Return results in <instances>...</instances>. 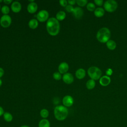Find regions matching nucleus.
<instances>
[{
	"instance_id": "1",
	"label": "nucleus",
	"mask_w": 127,
	"mask_h": 127,
	"mask_svg": "<svg viewBox=\"0 0 127 127\" xmlns=\"http://www.w3.org/2000/svg\"><path fill=\"white\" fill-rule=\"evenodd\" d=\"M46 29L50 35L52 36L57 35L60 30L59 21L56 18L51 17L49 18L46 23Z\"/></svg>"
},
{
	"instance_id": "2",
	"label": "nucleus",
	"mask_w": 127,
	"mask_h": 127,
	"mask_svg": "<svg viewBox=\"0 0 127 127\" xmlns=\"http://www.w3.org/2000/svg\"><path fill=\"white\" fill-rule=\"evenodd\" d=\"M54 114L55 118L58 121L65 120L68 115V110L64 106H57L54 111Z\"/></svg>"
},
{
	"instance_id": "3",
	"label": "nucleus",
	"mask_w": 127,
	"mask_h": 127,
	"mask_svg": "<svg viewBox=\"0 0 127 127\" xmlns=\"http://www.w3.org/2000/svg\"><path fill=\"white\" fill-rule=\"evenodd\" d=\"M96 37L100 42L107 43L111 37V32L108 28L103 27L97 32Z\"/></svg>"
},
{
	"instance_id": "4",
	"label": "nucleus",
	"mask_w": 127,
	"mask_h": 127,
	"mask_svg": "<svg viewBox=\"0 0 127 127\" xmlns=\"http://www.w3.org/2000/svg\"><path fill=\"white\" fill-rule=\"evenodd\" d=\"M88 74L93 80H98L100 78L102 75L101 70L97 66H91L88 69Z\"/></svg>"
},
{
	"instance_id": "5",
	"label": "nucleus",
	"mask_w": 127,
	"mask_h": 127,
	"mask_svg": "<svg viewBox=\"0 0 127 127\" xmlns=\"http://www.w3.org/2000/svg\"><path fill=\"white\" fill-rule=\"evenodd\" d=\"M118 7L117 2L114 0H108L105 2L104 7L105 9L109 12H112L116 10Z\"/></svg>"
},
{
	"instance_id": "6",
	"label": "nucleus",
	"mask_w": 127,
	"mask_h": 127,
	"mask_svg": "<svg viewBox=\"0 0 127 127\" xmlns=\"http://www.w3.org/2000/svg\"><path fill=\"white\" fill-rule=\"evenodd\" d=\"M11 23V18L7 15H3L0 19V24L3 28L9 27Z\"/></svg>"
},
{
	"instance_id": "7",
	"label": "nucleus",
	"mask_w": 127,
	"mask_h": 127,
	"mask_svg": "<svg viewBox=\"0 0 127 127\" xmlns=\"http://www.w3.org/2000/svg\"><path fill=\"white\" fill-rule=\"evenodd\" d=\"M49 13L46 10H41L37 14V18L40 22H45L48 20Z\"/></svg>"
},
{
	"instance_id": "8",
	"label": "nucleus",
	"mask_w": 127,
	"mask_h": 127,
	"mask_svg": "<svg viewBox=\"0 0 127 127\" xmlns=\"http://www.w3.org/2000/svg\"><path fill=\"white\" fill-rule=\"evenodd\" d=\"M63 104L64 106L69 107L71 106L73 104V99L70 95H66L63 99Z\"/></svg>"
},
{
	"instance_id": "9",
	"label": "nucleus",
	"mask_w": 127,
	"mask_h": 127,
	"mask_svg": "<svg viewBox=\"0 0 127 127\" xmlns=\"http://www.w3.org/2000/svg\"><path fill=\"white\" fill-rule=\"evenodd\" d=\"M62 78L64 82L68 84L72 83L74 80V77L72 74L68 72L64 73L63 76Z\"/></svg>"
},
{
	"instance_id": "10",
	"label": "nucleus",
	"mask_w": 127,
	"mask_h": 127,
	"mask_svg": "<svg viewBox=\"0 0 127 127\" xmlns=\"http://www.w3.org/2000/svg\"><path fill=\"white\" fill-rule=\"evenodd\" d=\"M72 13L75 18L79 19L82 17L83 15V10L79 7H76L74 8L73 11Z\"/></svg>"
},
{
	"instance_id": "11",
	"label": "nucleus",
	"mask_w": 127,
	"mask_h": 127,
	"mask_svg": "<svg viewBox=\"0 0 127 127\" xmlns=\"http://www.w3.org/2000/svg\"><path fill=\"white\" fill-rule=\"evenodd\" d=\"M69 69V65L66 62L61 63L58 67V70L59 72L61 74H64L66 73Z\"/></svg>"
},
{
	"instance_id": "12",
	"label": "nucleus",
	"mask_w": 127,
	"mask_h": 127,
	"mask_svg": "<svg viewBox=\"0 0 127 127\" xmlns=\"http://www.w3.org/2000/svg\"><path fill=\"white\" fill-rule=\"evenodd\" d=\"M11 8L13 12L15 13H18L21 9V5L19 2L17 1H14L12 3L11 5Z\"/></svg>"
},
{
	"instance_id": "13",
	"label": "nucleus",
	"mask_w": 127,
	"mask_h": 127,
	"mask_svg": "<svg viewBox=\"0 0 127 127\" xmlns=\"http://www.w3.org/2000/svg\"><path fill=\"white\" fill-rule=\"evenodd\" d=\"M27 11L30 13H34L38 9V5L35 2H31L29 3L27 7Z\"/></svg>"
},
{
	"instance_id": "14",
	"label": "nucleus",
	"mask_w": 127,
	"mask_h": 127,
	"mask_svg": "<svg viewBox=\"0 0 127 127\" xmlns=\"http://www.w3.org/2000/svg\"><path fill=\"white\" fill-rule=\"evenodd\" d=\"M111 82V78L109 76L107 75H105L101 77L100 78L99 82L100 84L103 86H106L108 85Z\"/></svg>"
},
{
	"instance_id": "15",
	"label": "nucleus",
	"mask_w": 127,
	"mask_h": 127,
	"mask_svg": "<svg viewBox=\"0 0 127 127\" xmlns=\"http://www.w3.org/2000/svg\"><path fill=\"white\" fill-rule=\"evenodd\" d=\"M85 70L83 68H79L75 72V76L79 79H81L85 77Z\"/></svg>"
},
{
	"instance_id": "16",
	"label": "nucleus",
	"mask_w": 127,
	"mask_h": 127,
	"mask_svg": "<svg viewBox=\"0 0 127 127\" xmlns=\"http://www.w3.org/2000/svg\"><path fill=\"white\" fill-rule=\"evenodd\" d=\"M105 11L103 8L102 7H98L96 8L94 10V14L95 15V16L97 17H101L103 16L104 14Z\"/></svg>"
},
{
	"instance_id": "17",
	"label": "nucleus",
	"mask_w": 127,
	"mask_h": 127,
	"mask_svg": "<svg viewBox=\"0 0 127 127\" xmlns=\"http://www.w3.org/2000/svg\"><path fill=\"white\" fill-rule=\"evenodd\" d=\"M29 27L32 29H36L38 26V20L36 19H31L28 22Z\"/></svg>"
},
{
	"instance_id": "18",
	"label": "nucleus",
	"mask_w": 127,
	"mask_h": 127,
	"mask_svg": "<svg viewBox=\"0 0 127 127\" xmlns=\"http://www.w3.org/2000/svg\"><path fill=\"white\" fill-rule=\"evenodd\" d=\"M38 127H50V123L46 119H43L39 123Z\"/></svg>"
},
{
	"instance_id": "19",
	"label": "nucleus",
	"mask_w": 127,
	"mask_h": 127,
	"mask_svg": "<svg viewBox=\"0 0 127 127\" xmlns=\"http://www.w3.org/2000/svg\"><path fill=\"white\" fill-rule=\"evenodd\" d=\"M56 19L58 21L63 20L66 17L65 12L64 11H59L56 14Z\"/></svg>"
},
{
	"instance_id": "20",
	"label": "nucleus",
	"mask_w": 127,
	"mask_h": 127,
	"mask_svg": "<svg viewBox=\"0 0 127 127\" xmlns=\"http://www.w3.org/2000/svg\"><path fill=\"white\" fill-rule=\"evenodd\" d=\"M106 46L109 49L113 50L116 48V43L114 41L112 40H109L106 43Z\"/></svg>"
},
{
	"instance_id": "21",
	"label": "nucleus",
	"mask_w": 127,
	"mask_h": 127,
	"mask_svg": "<svg viewBox=\"0 0 127 127\" xmlns=\"http://www.w3.org/2000/svg\"><path fill=\"white\" fill-rule=\"evenodd\" d=\"M95 86V82L94 80L92 79L88 80L86 83V88L89 90L93 89Z\"/></svg>"
},
{
	"instance_id": "22",
	"label": "nucleus",
	"mask_w": 127,
	"mask_h": 127,
	"mask_svg": "<svg viewBox=\"0 0 127 127\" xmlns=\"http://www.w3.org/2000/svg\"><path fill=\"white\" fill-rule=\"evenodd\" d=\"M3 119L5 120V121L7 122H10L12 121L13 119L12 115L9 112H5L4 113L3 115Z\"/></svg>"
},
{
	"instance_id": "23",
	"label": "nucleus",
	"mask_w": 127,
	"mask_h": 127,
	"mask_svg": "<svg viewBox=\"0 0 127 127\" xmlns=\"http://www.w3.org/2000/svg\"><path fill=\"white\" fill-rule=\"evenodd\" d=\"M40 114L42 118H43V119H46L49 116V113L47 109H43L41 110L40 112Z\"/></svg>"
},
{
	"instance_id": "24",
	"label": "nucleus",
	"mask_w": 127,
	"mask_h": 127,
	"mask_svg": "<svg viewBox=\"0 0 127 127\" xmlns=\"http://www.w3.org/2000/svg\"><path fill=\"white\" fill-rule=\"evenodd\" d=\"M1 11L3 15H7L9 12V8L7 5H3L1 8Z\"/></svg>"
},
{
	"instance_id": "25",
	"label": "nucleus",
	"mask_w": 127,
	"mask_h": 127,
	"mask_svg": "<svg viewBox=\"0 0 127 127\" xmlns=\"http://www.w3.org/2000/svg\"><path fill=\"white\" fill-rule=\"evenodd\" d=\"M87 9L90 11H93L95 9V5L93 3L89 2L88 3L86 6Z\"/></svg>"
},
{
	"instance_id": "26",
	"label": "nucleus",
	"mask_w": 127,
	"mask_h": 127,
	"mask_svg": "<svg viewBox=\"0 0 127 127\" xmlns=\"http://www.w3.org/2000/svg\"><path fill=\"white\" fill-rule=\"evenodd\" d=\"M53 76L54 77V78L56 80H60L61 78H62V75L61 73L59 72H55L53 74Z\"/></svg>"
},
{
	"instance_id": "27",
	"label": "nucleus",
	"mask_w": 127,
	"mask_h": 127,
	"mask_svg": "<svg viewBox=\"0 0 127 127\" xmlns=\"http://www.w3.org/2000/svg\"><path fill=\"white\" fill-rule=\"evenodd\" d=\"M77 4L80 6H84L87 3V0H76Z\"/></svg>"
},
{
	"instance_id": "28",
	"label": "nucleus",
	"mask_w": 127,
	"mask_h": 127,
	"mask_svg": "<svg viewBox=\"0 0 127 127\" xmlns=\"http://www.w3.org/2000/svg\"><path fill=\"white\" fill-rule=\"evenodd\" d=\"M65 10L68 12H72L74 9L73 7L72 6V5H71L70 4L69 5H67L65 6Z\"/></svg>"
},
{
	"instance_id": "29",
	"label": "nucleus",
	"mask_w": 127,
	"mask_h": 127,
	"mask_svg": "<svg viewBox=\"0 0 127 127\" xmlns=\"http://www.w3.org/2000/svg\"><path fill=\"white\" fill-rule=\"evenodd\" d=\"M59 2H60V5L64 7L66 6L67 4V1L66 0H60L59 1Z\"/></svg>"
},
{
	"instance_id": "30",
	"label": "nucleus",
	"mask_w": 127,
	"mask_h": 127,
	"mask_svg": "<svg viewBox=\"0 0 127 127\" xmlns=\"http://www.w3.org/2000/svg\"><path fill=\"white\" fill-rule=\"evenodd\" d=\"M94 2L97 5L101 6V5H102V4L103 3V0H95Z\"/></svg>"
},
{
	"instance_id": "31",
	"label": "nucleus",
	"mask_w": 127,
	"mask_h": 127,
	"mask_svg": "<svg viewBox=\"0 0 127 127\" xmlns=\"http://www.w3.org/2000/svg\"><path fill=\"white\" fill-rule=\"evenodd\" d=\"M106 73L107 75H111L113 73V70L111 68H108L106 71Z\"/></svg>"
},
{
	"instance_id": "32",
	"label": "nucleus",
	"mask_w": 127,
	"mask_h": 127,
	"mask_svg": "<svg viewBox=\"0 0 127 127\" xmlns=\"http://www.w3.org/2000/svg\"><path fill=\"white\" fill-rule=\"evenodd\" d=\"M67 2L71 5H74L75 2H76V0H68L67 1Z\"/></svg>"
},
{
	"instance_id": "33",
	"label": "nucleus",
	"mask_w": 127,
	"mask_h": 127,
	"mask_svg": "<svg viewBox=\"0 0 127 127\" xmlns=\"http://www.w3.org/2000/svg\"><path fill=\"white\" fill-rule=\"evenodd\" d=\"M4 74V70L1 67H0V78Z\"/></svg>"
},
{
	"instance_id": "34",
	"label": "nucleus",
	"mask_w": 127,
	"mask_h": 127,
	"mask_svg": "<svg viewBox=\"0 0 127 127\" xmlns=\"http://www.w3.org/2000/svg\"><path fill=\"white\" fill-rule=\"evenodd\" d=\"M3 1V2H4L5 4H10L11 2H12V0H4Z\"/></svg>"
},
{
	"instance_id": "35",
	"label": "nucleus",
	"mask_w": 127,
	"mask_h": 127,
	"mask_svg": "<svg viewBox=\"0 0 127 127\" xmlns=\"http://www.w3.org/2000/svg\"><path fill=\"white\" fill-rule=\"evenodd\" d=\"M3 114H4L3 109V108L1 106H0V117L1 116H2V115H3Z\"/></svg>"
},
{
	"instance_id": "36",
	"label": "nucleus",
	"mask_w": 127,
	"mask_h": 127,
	"mask_svg": "<svg viewBox=\"0 0 127 127\" xmlns=\"http://www.w3.org/2000/svg\"><path fill=\"white\" fill-rule=\"evenodd\" d=\"M20 127H29V126H28L27 125H23V126H21Z\"/></svg>"
},
{
	"instance_id": "37",
	"label": "nucleus",
	"mask_w": 127,
	"mask_h": 127,
	"mask_svg": "<svg viewBox=\"0 0 127 127\" xmlns=\"http://www.w3.org/2000/svg\"><path fill=\"white\" fill-rule=\"evenodd\" d=\"M1 84H2V80L0 79V86L1 85Z\"/></svg>"
},
{
	"instance_id": "38",
	"label": "nucleus",
	"mask_w": 127,
	"mask_h": 127,
	"mask_svg": "<svg viewBox=\"0 0 127 127\" xmlns=\"http://www.w3.org/2000/svg\"><path fill=\"white\" fill-rule=\"evenodd\" d=\"M2 1V0H0V2H1Z\"/></svg>"
},
{
	"instance_id": "39",
	"label": "nucleus",
	"mask_w": 127,
	"mask_h": 127,
	"mask_svg": "<svg viewBox=\"0 0 127 127\" xmlns=\"http://www.w3.org/2000/svg\"><path fill=\"white\" fill-rule=\"evenodd\" d=\"M1 9V7H0V9Z\"/></svg>"
}]
</instances>
